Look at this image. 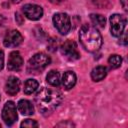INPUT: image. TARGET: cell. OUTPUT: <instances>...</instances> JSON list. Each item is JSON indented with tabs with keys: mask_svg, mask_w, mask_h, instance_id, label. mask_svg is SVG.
<instances>
[{
	"mask_svg": "<svg viewBox=\"0 0 128 128\" xmlns=\"http://www.w3.org/2000/svg\"><path fill=\"white\" fill-rule=\"evenodd\" d=\"M62 98V93L58 89L43 87L36 94L35 102L41 113L49 114L59 106Z\"/></svg>",
	"mask_w": 128,
	"mask_h": 128,
	"instance_id": "obj_1",
	"label": "cell"
},
{
	"mask_svg": "<svg viewBox=\"0 0 128 128\" xmlns=\"http://www.w3.org/2000/svg\"><path fill=\"white\" fill-rule=\"evenodd\" d=\"M79 40L85 50L96 52L102 46V36L96 27L90 24H84L79 31Z\"/></svg>",
	"mask_w": 128,
	"mask_h": 128,
	"instance_id": "obj_2",
	"label": "cell"
},
{
	"mask_svg": "<svg viewBox=\"0 0 128 128\" xmlns=\"http://www.w3.org/2000/svg\"><path fill=\"white\" fill-rule=\"evenodd\" d=\"M51 62L50 57L45 53H36L33 55L27 63V72L30 74L41 73Z\"/></svg>",
	"mask_w": 128,
	"mask_h": 128,
	"instance_id": "obj_3",
	"label": "cell"
},
{
	"mask_svg": "<svg viewBox=\"0 0 128 128\" xmlns=\"http://www.w3.org/2000/svg\"><path fill=\"white\" fill-rule=\"evenodd\" d=\"M53 24L58 32L62 35H66L71 29L70 17L66 13H56L53 16Z\"/></svg>",
	"mask_w": 128,
	"mask_h": 128,
	"instance_id": "obj_4",
	"label": "cell"
},
{
	"mask_svg": "<svg viewBox=\"0 0 128 128\" xmlns=\"http://www.w3.org/2000/svg\"><path fill=\"white\" fill-rule=\"evenodd\" d=\"M110 31L114 37H119L125 30L126 18L120 14H113L110 16Z\"/></svg>",
	"mask_w": 128,
	"mask_h": 128,
	"instance_id": "obj_5",
	"label": "cell"
},
{
	"mask_svg": "<svg viewBox=\"0 0 128 128\" xmlns=\"http://www.w3.org/2000/svg\"><path fill=\"white\" fill-rule=\"evenodd\" d=\"M17 110L16 105L13 101H8L5 103L2 109V120L8 126L13 125L17 120Z\"/></svg>",
	"mask_w": 128,
	"mask_h": 128,
	"instance_id": "obj_6",
	"label": "cell"
},
{
	"mask_svg": "<svg viewBox=\"0 0 128 128\" xmlns=\"http://www.w3.org/2000/svg\"><path fill=\"white\" fill-rule=\"evenodd\" d=\"M61 53L68 60L74 61L80 58V54L77 50V45L72 40H67L61 45Z\"/></svg>",
	"mask_w": 128,
	"mask_h": 128,
	"instance_id": "obj_7",
	"label": "cell"
},
{
	"mask_svg": "<svg viewBox=\"0 0 128 128\" xmlns=\"http://www.w3.org/2000/svg\"><path fill=\"white\" fill-rule=\"evenodd\" d=\"M23 14L30 20H39L43 16V9L36 4H26L22 8Z\"/></svg>",
	"mask_w": 128,
	"mask_h": 128,
	"instance_id": "obj_8",
	"label": "cell"
},
{
	"mask_svg": "<svg viewBox=\"0 0 128 128\" xmlns=\"http://www.w3.org/2000/svg\"><path fill=\"white\" fill-rule=\"evenodd\" d=\"M22 41H23V37L21 33L17 30H11L6 33L3 43L8 48H14V47L19 46L22 43Z\"/></svg>",
	"mask_w": 128,
	"mask_h": 128,
	"instance_id": "obj_9",
	"label": "cell"
},
{
	"mask_svg": "<svg viewBox=\"0 0 128 128\" xmlns=\"http://www.w3.org/2000/svg\"><path fill=\"white\" fill-rule=\"evenodd\" d=\"M23 66V58L18 51H13L9 54L7 68L10 71H19Z\"/></svg>",
	"mask_w": 128,
	"mask_h": 128,
	"instance_id": "obj_10",
	"label": "cell"
},
{
	"mask_svg": "<svg viewBox=\"0 0 128 128\" xmlns=\"http://www.w3.org/2000/svg\"><path fill=\"white\" fill-rule=\"evenodd\" d=\"M20 89V80L15 76H10L5 84V91L7 94L13 96L19 92Z\"/></svg>",
	"mask_w": 128,
	"mask_h": 128,
	"instance_id": "obj_11",
	"label": "cell"
},
{
	"mask_svg": "<svg viewBox=\"0 0 128 128\" xmlns=\"http://www.w3.org/2000/svg\"><path fill=\"white\" fill-rule=\"evenodd\" d=\"M76 74L73 71H66L62 76V85L66 90H70L76 84Z\"/></svg>",
	"mask_w": 128,
	"mask_h": 128,
	"instance_id": "obj_12",
	"label": "cell"
},
{
	"mask_svg": "<svg viewBox=\"0 0 128 128\" xmlns=\"http://www.w3.org/2000/svg\"><path fill=\"white\" fill-rule=\"evenodd\" d=\"M18 111L23 115H32L34 113V107L29 100L22 99L17 104Z\"/></svg>",
	"mask_w": 128,
	"mask_h": 128,
	"instance_id": "obj_13",
	"label": "cell"
},
{
	"mask_svg": "<svg viewBox=\"0 0 128 128\" xmlns=\"http://www.w3.org/2000/svg\"><path fill=\"white\" fill-rule=\"evenodd\" d=\"M107 75V69L104 66H97L91 71V78L95 82L103 80Z\"/></svg>",
	"mask_w": 128,
	"mask_h": 128,
	"instance_id": "obj_14",
	"label": "cell"
},
{
	"mask_svg": "<svg viewBox=\"0 0 128 128\" xmlns=\"http://www.w3.org/2000/svg\"><path fill=\"white\" fill-rule=\"evenodd\" d=\"M46 80L47 82L53 86V87H57L60 85V82H61V78H60V74L58 71L56 70H51L47 76H46Z\"/></svg>",
	"mask_w": 128,
	"mask_h": 128,
	"instance_id": "obj_15",
	"label": "cell"
},
{
	"mask_svg": "<svg viewBox=\"0 0 128 128\" xmlns=\"http://www.w3.org/2000/svg\"><path fill=\"white\" fill-rule=\"evenodd\" d=\"M39 86V83L35 79H27L24 83V93L29 95L34 93Z\"/></svg>",
	"mask_w": 128,
	"mask_h": 128,
	"instance_id": "obj_16",
	"label": "cell"
},
{
	"mask_svg": "<svg viewBox=\"0 0 128 128\" xmlns=\"http://www.w3.org/2000/svg\"><path fill=\"white\" fill-rule=\"evenodd\" d=\"M90 20L91 22L96 26V27H99V28H103L105 27V24H106V19L103 15L101 14H91L90 15Z\"/></svg>",
	"mask_w": 128,
	"mask_h": 128,
	"instance_id": "obj_17",
	"label": "cell"
},
{
	"mask_svg": "<svg viewBox=\"0 0 128 128\" xmlns=\"http://www.w3.org/2000/svg\"><path fill=\"white\" fill-rule=\"evenodd\" d=\"M108 63H109V65H110L111 68L116 69V68H118V67L121 66V64H122V58L118 54H113V55H111L108 58Z\"/></svg>",
	"mask_w": 128,
	"mask_h": 128,
	"instance_id": "obj_18",
	"label": "cell"
},
{
	"mask_svg": "<svg viewBox=\"0 0 128 128\" xmlns=\"http://www.w3.org/2000/svg\"><path fill=\"white\" fill-rule=\"evenodd\" d=\"M21 127H38V123L32 119H26L21 123Z\"/></svg>",
	"mask_w": 128,
	"mask_h": 128,
	"instance_id": "obj_19",
	"label": "cell"
},
{
	"mask_svg": "<svg viewBox=\"0 0 128 128\" xmlns=\"http://www.w3.org/2000/svg\"><path fill=\"white\" fill-rule=\"evenodd\" d=\"M119 37H120V43L123 45H127V33H126V31H124Z\"/></svg>",
	"mask_w": 128,
	"mask_h": 128,
	"instance_id": "obj_20",
	"label": "cell"
},
{
	"mask_svg": "<svg viewBox=\"0 0 128 128\" xmlns=\"http://www.w3.org/2000/svg\"><path fill=\"white\" fill-rule=\"evenodd\" d=\"M3 66H4V53L3 51L0 50V70L3 69Z\"/></svg>",
	"mask_w": 128,
	"mask_h": 128,
	"instance_id": "obj_21",
	"label": "cell"
},
{
	"mask_svg": "<svg viewBox=\"0 0 128 128\" xmlns=\"http://www.w3.org/2000/svg\"><path fill=\"white\" fill-rule=\"evenodd\" d=\"M56 126H69V127H72V126H74V124L72 122H61V123H58Z\"/></svg>",
	"mask_w": 128,
	"mask_h": 128,
	"instance_id": "obj_22",
	"label": "cell"
},
{
	"mask_svg": "<svg viewBox=\"0 0 128 128\" xmlns=\"http://www.w3.org/2000/svg\"><path fill=\"white\" fill-rule=\"evenodd\" d=\"M121 4H122V7L125 11H127V0H120Z\"/></svg>",
	"mask_w": 128,
	"mask_h": 128,
	"instance_id": "obj_23",
	"label": "cell"
},
{
	"mask_svg": "<svg viewBox=\"0 0 128 128\" xmlns=\"http://www.w3.org/2000/svg\"><path fill=\"white\" fill-rule=\"evenodd\" d=\"M51 3H53V4H61V3H63L65 0H49Z\"/></svg>",
	"mask_w": 128,
	"mask_h": 128,
	"instance_id": "obj_24",
	"label": "cell"
},
{
	"mask_svg": "<svg viewBox=\"0 0 128 128\" xmlns=\"http://www.w3.org/2000/svg\"><path fill=\"white\" fill-rule=\"evenodd\" d=\"M3 22H4V17H3V16L0 14V25H1Z\"/></svg>",
	"mask_w": 128,
	"mask_h": 128,
	"instance_id": "obj_25",
	"label": "cell"
},
{
	"mask_svg": "<svg viewBox=\"0 0 128 128\" xmlns=\"http://www.w3.org/2000/svg\"><path fill=\"white\" fill-rule=\"evenodd\" d=\"M11 1H12L13 3H19V2L21 1V0H11Z\"/></svg>",
	"mask_w": 128,
	"mask_h": 128,
	"instance_id": "obj_26",
	"label": "cell"
}]
</instances>
